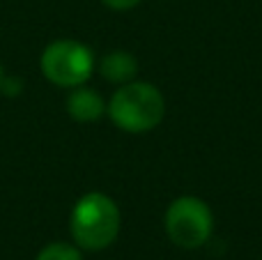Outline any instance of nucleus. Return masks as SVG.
I'll list each match as a JSON object with an SVG mask.
<instances>
[{
    "label": "nucleus",
    "mask_w": 262,
    "mask_h": 260,
    "mask_svg": "<svg viewBox=\"0 0 262 260\" xmlns=\"http://www.w3.org/2000/svg\"><path fill=\"white\" fill-rule=\"evenodd\" d=\"M101 76L106 78V81L111 83H129L131 78L136 76V72H138V62H136V58L127 51H113V53L104 55L101 58Z\"/></svg>",
    "instance_id": "obj_6"
},
{
    "label": "nucleus",
    "mask_w": 262,
    "mask_h": 260,
    "mask_svg": "<svg viewBox=\"0 0 262 260\" xmlns=\"http://www.w3.org/2000/svg\"><path fill=\"white\" fill-rule=\"evenodd\" d=\"M214 216L207 203L193 196H182L166 212V233L182 249H198L209 240Z\"/></svg>",
    "instance_id": "obj_4"
},
{
    "label": "nucleus",
    "mask_w": 262,
    "mask_h": 260,
    "mask_svg": "<svg viewBox=\"0 0 262 260\" xmlns=\"http://www.w3.org/2000/svg\"><path fill=\"white\" fill-rule=\"evenodd\" d=\"M161 92L149 83H124L108 101V115L122 132L145 134L163 120Z\"/></svg>",
    "instance_id": "obj_2"
},
{
    "label": "nucleus",
    "mask_w": 262,
    "mask_h": 260,
    "mask_svg": "<svg viewBox=\"0 0 262 260\" xmlns=\"http://www.w3.org/2000/svg\"><path fill=\"white\" fill-rule=\"evenodd\" d=\"M106 104L101 95L90 88H74V92L67 97V113L72 115L76 122H95L104 115Z\"/></svg>",
    "instance_id": "obj_5"
},
{
    "label": "nucleus",
    "mask_w": 262,
    "mask_h": 260,
    "mask_svg": "<svg viewBox=\"0 0 262 260\" xmlns=\"http://www.w3.org/2000/svg\"><path fill=\"white\" fill-rule=\"evenodd\" d=\"M3 78H5V72H3V64H0V85H3Z\"/></svg>",
    "instance_id": "obj_9"
},
{
    "label": "nucleus",
    "mask_w": 262,
    "mask_h": 260,
    "mask_svg": "<svg viewBox=\"0 0 262 260\" xmlns=\"http://www.w3.org/2000/svg\"><path fill=\"white\" fill-rule=\"evenodd\" d=\"M35 260H83L81 249L69 242H51L37 253Z\"/></svg>",
    "instance_id": "obj_7"
},
{
    "label": "nucleus",
    "mask_w": 262,
    "mask_h": 260,
    "mask_svg": "<svg viewBox=\"0 0 262 260\" xmlns=\"http://www.w3.org/2000/svg\"><path fill=\"white\" fill-rule=\"evenodd\" d=\"M101 3H104L106 7H111V9H118V12H124V9L136 7V5H138L140 0H101Z\"/></svg>",
    "instance_id": "obj_8"
},
{
    "label": "nucleus",
    "mask_w": 262,
    "mask_h": 260,
    "mask_svg": "<svg viewBox=\"0 0 262 260\" xmlns=\"http://www.w3.org/2000/svg\"><path fill=\"white\" fill-rule=\"evenodd\" d=\"M74 244L85 251H101L111 247L120 233V210L113 198L92 191L78 198L69 216Z\"/></svg>",
    "instance_id": "obj_1"
},
{
    "label": "nucleus",
    "mask_w": 262,
    "mask_h": 260,
    "mask_svg": "<svg viewBox=\"0 0 262 260\" xmlns=\"http://www.w3.org/2000/svg\"><path fill=\"white\" fill-rule=\"evenodd\" d=\"M39 64L46 81L60 88H78L92 76L95 55L81 41L58 39L44 49Z\"/></svg>",
    "instance_id": "obj_3"
}]
</instances>
